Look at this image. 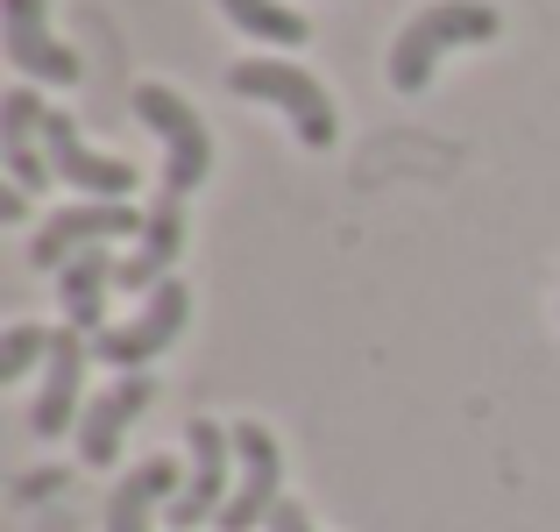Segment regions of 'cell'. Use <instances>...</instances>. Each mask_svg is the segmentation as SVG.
<instances>
[{
    "mask_svg": "<svg viewBox=\"0 0 560 532\" xmlns=\"http://www.w3.org/2000/svg\"><path fill=\"white\" fill-rule=\"evenodd\" d=\"M185 320H191V291L178 285V277H171V285H156L150 299H142V313H136V320H121V327L93 334V362H107L114 377H136V369H150L156 355L178 342Z\"/></svg>",
    "mask_w": 560,
    "mask_h": 532,
    "instance_id": "obj_5",
    "label": "cell"
},
{
    "mask_svg": "<svg viewBox=\"0 0 560 532\" xmlns=\"http://www.w3.org/2000/svg\"><path fill=\"white\" fill-rule=\"evenodd\" d=\"M43 150H50V177L71 192H85V199H128V192L142 185V171L128 164V157H100L93 142L79 136V122L71 114H43Z\"/></svg>",
    "mask_w": 560,
    "mask_h": 532,
    "instance_id": "obj_8",
    "label": "cell"
},
{
    "mask_svg": "<svg viewBox=\"0 0 560 532\" xmlns=\"http://www.w3.org/2000/svg\"><path fill=\"white\" fill-rule=\"evenodd\" d=\"M178 490H185V469L171 462V454H150V462H136L121 483H114V497H107V532H150L156 505H171Z\"/></svg>",
    "mask_w": 560,
    "mask_h": 532,
    "instance_id": "obj_15",
    "label": "cell"
},
{
    "mask_svg": "<svg viewBox=\"0 0 560 532\" xmlns=\"http://www.w3.org/2000/svg\"><path fill=\"white\" fill-rule=\"evenodd\" d=\"M0 36H8V65L28 85H79V50L50 36L43 0H0Z\"/></svg>",
    "mask_w": 560,
    "mask_h": 532,
    "instance_id": "obj_9",
    "label": "cell"
},
{
    "mask_svg": "<svg viewBox=\"0 0 560 532\" xmlns=\"http://www.w3.org/2000/svg\"><path fill=\"white\" fill-rule=\"evenodd\" d=\"M136 122L164 142V192H199L206 171H213V136H206L199 107L171 85H136Z\"/></svg>",
    "mask_w": 560,
    "mask_h": 532,
    "instance_id": "obj_3",
    "label": "cell"
},
{
    "mask_svg": "<svg viewBox=\"0 0 560 532\" xmlns=\"http://www.w3.org/2000/svg\"><path fill=\"white\" fill-rule=\"evenodd\" d=\"M284 505V454H277L270 426L234 419V497L220 505V532H256L270 525V511Z\"/></svg>",
    "mask_w": 560,
    "mask_h": 532,
    "instance_id": "obj_4",
    "label": "cell"
},
{
    "mask_svg": "<svg viewBox=\"0 0 560 532\" xmlns=\"http://www.w3.org/2000/svg\"><path fill=\"white\" fill-rule=\"evenodd\" d=\"M114 270L121 263L107 256V248H85V256H71L65 270H57V305H65V327L71 334H107V291H114Z\"/></svg>",
    "mask_w": 560,
    "mask_h": 532,
    "instance_id": "obj_14",
    "label": "cell"
},
{
    "mask_svg": "<svg viewBox=\"0 0 560 532\" xmlns=\"http://www.w3.org/2000/svg\"><path fill=\"white\" fill-rule=\"evenodd\" d=\"M220 14H228L242 36H256V43H284V50H299L313 28H305V14L299 8H284V0H220Z\"/></svg>",
    "mask_w": 560,
    "mask_h": 532,
    "instance_id": "obj_16",
    "label": "cell"
},
{
    "mask_svg": "<svg viewBox=\"0 0 560 532\" xmlns=\"http://www.w3.org/2000/svg\"><path fill=\"white\" fill-rule=\"evenodd\" d=\"M50 490H65V469H36V476H22L14 497H50Z\"/></svg>",
    "mask_w": 560,
    "mask_h": 532,
    "instance_id": "obj_19",
    "label": "cell"
},
{
    "mask_svg": "<svg viewBox=\"0 0 560 532\" xmlns=\"http://www.w3.org/2000/svg\"><path fill=\"white\" fill-rule=\"evenodd\" d=\"M228 93L277 107L291 128H299L305 150H334V136H341V107H334V93L313 79V71L284 65V57H242V65H228Z\"/></svg>",
    "mask_w": 560,
    "mask_h": 532,
    "instance_id": "obj_2",
    "label": "cell"
},
{
    "mask_svg": "<svg viewBox=\"0 0 560 532\" xmlns=\"http://www.w3.org/2000/svg\"><path fill=\"white\" fill-rule=\"evenodd\" d=\"M178 248H185V199L156 185V206H150V220H142L136 248L121 256L114 285H121V291H142V299H150L156 285H171V263H178Z\"/></svg>",
    "mask_w": 560,
    "mask_h": 532,
    "instance_id": "obj_12",
    "label": "cell"
},
{
    "mask_svg": "<svg viewBox=\"0 0 560 532\" xmlns=\"http://www.w3.org/2000/svg\"><path fill=\"white\" fill-rule=\"evenodd\" d=\"M50 342H57V327H36V320H14V327L0 334V383L28 377L36 362H50Z\"/></svg>",
    "mask_w": 560,
    "mask_h": 532,
    "instance_id": "obj_17",
    "label": "cell"
},
{
    "mask_svg": "<svg viewBox=\"0 0 560 532\" xmlns=\"http://www.w3.org/2000/svg\"><path fill=\"white\" fill-rule=\"evenodd\" d=\"M85 362H93V342L85 334H71V327H57V342H50V362H43V391H36V405H28V433L36 440H57L65 426H79V412H85Z\"/></svg>",
    "mask_w": 560,
    "mask_h": 532,
    "instance_id": "obj_10",
    "label": "cell"
},
{
    "mask_svg": "<svg viewBox=\"0 0 560 532\" xmlns=\"http://www.w3.org/2000/svg\"><path fill=\"white\" fill-rule=\"evenodd\" d=\"M142 220L128 199H85V206H57L50 220L36 228V242H28V263L36 270H65L71 256H85V248H107V242H128V234H142Z\"/></svg>",
    "mask_w": 560,
    "mask_h": 532,
    "instance_id": "obj_6",
    "label": "cell"
},
{
    "mask_svg": "<svg viewBox=\"0 0 560 532\" xmlns=\"http://www.w3.org/2000/svg\"><path fill=\"white\" fill-rule=\"evenodd\" d=\"M228 454H234V426L220 419H191L185 426V490L171 497V532H191L206 519H220L228 505Z\"/></svg>",
    "mask_w": 560,
    "mask_h": 532,
    "instance_id": "obj_7",
    "label": "cell"
},
{
    "mask_svg": "<svg viewBox=\"0 0 560 532\" xmlns=\"http://www.w3.org/2000/svg\"><path fill=\"white\" fill-rule=\"evenodd\" d=\"M0 220H8V228H14V220H28V192H22V185L0 192Z\"/></svg>",
    "mask_w": 560,
    "mask_h": 532,
    "instance_id": "obj_20",
    "label": "cell"
},
{
    "mask_svg": "<svg viewBox=\"0 0 560 532\" xmlns=\"http://www.w3.org/2000/svg\"><path fill=\"white\" fill-rule=\"evenodd\" d=\"M43 100L36 85H14L8 100H0V157H8V177L22 192H43L50 185V150H43Z\"/></svg>",
    "mask_w": 560,
    "mask_h": 532,
    "instance_id": "obj_13",
    "label": "cell"
},
{
    "mask_svg": "<svg viewBox=\"0 0 560 532\" xmlns=\"http://www.w3.org/2000/svg\"><path fill=\"white\" fill-rule=\"evenodd\" d=\"M504 36V14L490 0H433L419 8L390 43V85L397 93H425L447 50H468V43H497Z\"/></svg>",
    "mask_w": 560,
    "mask_h": 532,
    "instance_id": "obj_1",
    "label": "cell"
},
{
    "mask_svg": "<svg viewBox=\"0 0 560 532\" xmlns=\"http://www.w3.org/2000/svg\"><path fill=\"white\" fill-rule=\"evenodd\" d=\"M150 397H156V383L142 377H114L100 397H85V412H79V462L85 469H107L114 454H121V440H128V426L150 412Z\"/></svg>",
    "mask_w": 560,
    "mask_h": 532,
    "instance_id": "obj_11",
    "label": "cell"
},
{
    "mask_svg": "<svg viewBox=\"0 0 560 532\" xmlns=\"http://www.w3.org/2000/svg\"><path fill=\"white\" fill-rule=\"evenodd\" d=\"M270 532H319V525L305 519V505H291V497H284V505L270 511Z\"/></svg>",
    "mask_w": 560,
    "mask_h": 532,
    "instance_id": "obj_18",
    "label": "cell"
}]
</instances>
